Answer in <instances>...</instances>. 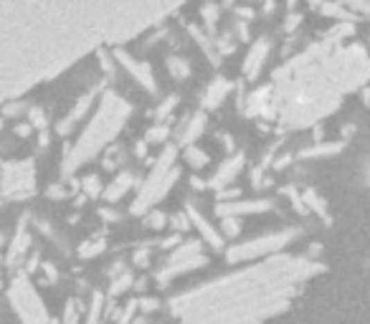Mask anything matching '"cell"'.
I'll return each mask as SVG.
<instances>
[{
    "label": "cell",
    "instance_id": "cell-1",
    "mask_svg": "<svg viewBox=\"0 0 370 324\" xmlns=\"http://www.w3.org/2000/svg\"><path fill=\"white\" fill-rule=\"evenodd\" d=\"M173 13L168 3H0V109Z\"/></svg>",
    "mask_w": 370,
    "mask_h": 324
},
{
    "label": "cell",
    "instance_id": "cell-2",
    "mask_svg": "<svg viewBox=\"0 0 370 324\" xmlns=\"http://www.w3.org/2000/svg\"><path fill=\"white\" fill-rule=\"evenodd\" d=\"M368 76L370 59L363 48H342L327 33L325 41L307 46L281 64L267 87L238 96V111L287 129H304L333 114L342 96L363 87Z\"/></svg>",
    "mask_w": 370,
    "mask_h": 324
},
{
    "label": "cell",
    "instance_id": "cell-3",
    "mask_svg": "<svg viewBox=\"0 0 370 324\" xmlns=\"http://www.w3.org/2000/svg\"><path fill=\"white\" fill-rule=\"evenodd\" d=\"M319 271L317 258L279 253L175 294L170 314L178 324H267Z\"/></svg>",
    "mask_w": 370,
    "mask_h": 324
},
{
    "label": "cell",
    "instance_id": "cell-4",
    "mask_svg": "<svg viewBox=\"0 0 370 324\" xmlns=\"http://www.w3.org/2000/svg\"><path fill=\"white\" fill-rule=\"evenodd\" d=\"M130 117H132V104L127 102L125 96H119L117 91H109V89L102 91L99 107L89 117L82 134L64 150L61 175L71 177L74 172H79V168H84L87 162L94 160L96 155H104L114 145V137L127 127Z\"/></svg>",
    "mask_w": 370,
    "mask_h": 324
},
{
    "label": "cell",
    "instance_id": "cell-5",
    "mask_svg": "<svg viewBox=\"0 0 370 324\" xmlns=\"http://www.w3.org/2000/svg\"><path fill=\"white\" fill-rule=\"evenodd\" d=\"M180 177V168H178V147L175 145H165L160 157L152 162L150 172L142 180L140 190H137V198L132 203V215H148L150 210H155V206L160 200L173 190L175 180Z\"/></svg>",
    "mask_w": 370,
    "mask_h": 324
},
{
    "label": "cell",
    "instance_id": "cell-6",
    "mask_svg": "<svg viewBox=\"0 0 370 324\" xmlns=\"http://www.w3.org/2000/svg\"><path fill=\"white\" fill-rule=\"evenodd\" d=\"M302 236L299 228H281V231H272V233H264V236L249 238L244 243H234L229 251H226V261L229 264H252V261H267L272 256H279L281 251L287 249L289 243H294L297 238Z\"/></svg>",
    "mask_w": 370,
    "mask_h": 324
},
{
    "label": "cell",
    "instance_id": "cell-7",
    "mask_svg": "<svg viewBox=\"0 0 370 324\" xmlns=\"http://www.w3.org/2000/svg\"><path fill=\"white\" fill-rule=\"evenodd\" d=\"M8 302L23 324H51V314L26 271H18L8 287Z\"/></svg>",
    "mask_w": 370,
    "mask_h": 324
},
{
    "label": "cell",
    "instance_id": "cell-8",
    "mask_svg": "<svg viewBox=\"0 0 370 324\" xmlns=\"http://www.w3.org/2000/svg\"><path fill=\"white\" fill-rule=\"evenodd\" d=\"M33 192H36V165L30 157L0 162V206L26 200Z\"/></svg>",
    "mask_w": 370,
    "mask_h": 324
},
{
    "label": "cell",
    "instance_id": "cell-9",
    "mask_svg": "<svg viewBox=\"0 0 370 324\" xmlns=\"http://www.w3.org/2000/svg\"><path fill=\"white\" fill-rule=\"evenodd\" d=\"M208 264V256L203 253V243L200 241H185L178 249L170 251V256L165 258V264L157 269L155 281L157 287H168L170 281H175L178 276L188 271H195L200 266Z\"/></svg>",
    "mask_w": 370,
    "mask_h": 324
},
{
    "label": "cell",
    "instance_id": "cell-10",
    "mask_svg": "<svg viewBox=\"0 0 370 324\" xmlns=\"http://www.w3.org/2000/svg\"><path fill=\"white\" fill-rule=\"evenodd\" d=\"M112 53H114L117 66L125 69L127 74L134 79V84H140L148 94H157V81H155V74H152V66H150L148 61H137L132 53H127L125 48H112Z\"/></svg>",
    "mask_w": 370,
    "mask_h": 324
},
{
    "label": "cell",
    "instance_id": "cell-11",
    "mask_svg": "<svg viewBox=\"0 0 370 324\" xmlns=\"http://www.w3.org/2000/svg\"><path fill=\"white\" fill-rule=\"evenodd\" d=\"M99 96H102V91H99L96 87L89 89V91H84V94L74 102L71 111H69L67 117H64V119L59 122V125H56V134H59V137H69V134L74 132L76 127H79V122H82V119L87 117V111H89L91 107H94V102L99 99Z\"/></svg>",
    "mask_w": 370,
    "mask_h": 324
},
{
    "label": "cell",
    "instance_id": "cell-12",
    "mask_svg": "<svg viewBox=\"0 0 370 324\" xmlns=\"http://www.w3.org/2000/svg\"><path fill=\"white\" fill-rule=\"evenodd\" d=\"M274 208V200L269 198H254V200H231V203H218L215 206V215L218 218H241V215L254 213H267Z\"/></svg>",
    "mask_w": 370,
    "mask_h": 324
},
{
    "label": "cell",
    "instance_id": "cell-13",
    "mask_svg": "<svg viewBox=\"0 0 370 324\" xmlns=\"http://www.w3.org/2000/svg\"><path fill=\"white\" fill-rule=\"evenodd\" d=\"M28 221L30 215L26 213L15 228L13 238L8 243V253H6V266L8 269H21V264L26 261V253L30 251V233H28Z\"/></svg>",
    "mask_w": 370,
    "mask_h": 324
},
{
    "label": "cell",
    "instance_id": "cell-14",
    "mask_svg": "<svg viewBox=\"0 0 370 324\" xmlns=\"http://www.w3.org/2000/svg\"><path fill=\"white\" fill-rule=\"evenodd\" d=\"M269 53H272V38L269 36H261L256 38L246 53L244 64H241V74L246 76V81H256L261 76V69L267 64Z\"/></svg>",
    "mask_w": 370,
    "mask_h": 324
},
{
    "label": "cell",
    "instance_id": "cell-15",
    "mask_svg": "<svg viewBox=\"0 0 370 324\" xmlns=\"http://www.w3.org/2000/svg\"><path fill=\"white\" fill-rule=\"evenodd\" d=\"M246 165V155L244 152H234L231 157H226V160L221 162V168L215 170L213 175H211V180H208V188H213V190H226L234 180L238 177V172L244 170Z\"/></svg>",
    "mask_w": 370,
    "mask_h": 324
},
{
    "label": "cell",
    "instance_id": "cell-16",
    "mask_svg": "<svg viewBox=\"0 0 370 324\" xmlns=\"http://www.w3.org/2000/svg\"><path fill=\"white\" fill-rule=\"evenodd\" d=\"M203 132H206V111L198 109L180 122L178 132H175V147H193Z\"/></svg>",
    "mask_w": 370,
    "mask_h": 324
},
{
    "label": "cell",
    "instance_id": "cell-17",
    "mask_svg": "<svg viewBox=\"0 0 370 324\" xmlns=\"http://www.w3.org/2000/svg\"><path fill=\"white\" fill-rule=\"evenodd\" d=\"M185 213H188V218H191V226L200 233V243H208L213 251H221L223 249V236L221 231L215 228L213 223H208V218L203 213H200L198 208L193 206V203H188L185 206Z\"/></svg>",
    "mask_w": 370,
    "mask_h": 324
},
{
    "label": "cell",
    "instance_id": "cell-18",
    "mask_svg": "<svg viewBox=\"0 0 370 324\" xmlns=\"http://www.w3.org/2000/svg\"><path fill=\"white\" fill-rule=\"evenodd\" d=\"M234 91V81H229L226 76H215V79L208 81V87L203 89V94H200V107L203 111H211V109H218L229 94Z\"/></svg>",
    "mask_w": 370,
    "mask_h": 324
},
{
    "label": "cell",
    "instance_id": "cell-19",
    "mask_svg": "<svg viewBox=\"0 0 370 324\" xmlns=\"http://www.w3.org/2000/svg\"><path fill=\"white\" fill-rule=\"evenodd\" d=\"M134 185H137V175H134L132 170H119V175L112 177V183L104 188L102 195H104V200L112 206V203H117L119 198H125Z\"/></svg>",
    "mask_w": 370,
    "mask_h": 324
},
{
    "label": "cell",
    "instance_id": "cell-20",
    "mask_svg": "<svg viewBox=\"0 0 370 324\" xmlns=\"http://www.w3.org/2000/svg\"><path fill=\"white\" fill-rule=\"evenodd\" d=\"M188 33H191L193 41H195V44L200 46V51H203V53L208 56V61H211L213 66H218L223 56H221V51H218V46H215V38H213V36H208V33H206L203 28H200L198 23H191V26H188Z\"/></svg>",
    "mask_w": 370,
    "mask_h": 324
},
{
    "label": "cell",
    "instance_id": "cell-21",
    "mask_svg": "<svg viewBox=\"0 0 370 324\" xmlns=\"http://www.w3.org/2000/svg\"><path fill=\"white\" fill-rule=\"evenodd\" d=\"M345 147V140H337V142H315L310 147H304L297 152L299 160H315V157H330V155H337L340 150Z\"/></svg>",
    "mask_w": 370,
    "mask_h": 324
},
{
    "label": "cell",
    "instance_id": "cell-22",
    "mask_svg": "<svg viewBox=\"0 0 370 324\" xmlns=\"http://www.w3.org/2000/svg\"><path fill=\"white\" fill-rule=\"evenodd\" d=\"M168 71H170V76L175 81H185V79H191L193 66H191V61L183 59V56H168Z\"/></svg>",
    "mask_w": 370,
    "mask_h": 324
},
{
    "label": "cell",
    "instance_id": "cell-23",
    "mask_svg": "<svg viewBox=\"0 0 370 324\" xmlns=\"http://www.w3.org/2000/svg\"><path fill=\"white\" fill-rule=\"evenodd\" d=\"M218 18H221V6H203L200 8V21L206 26L208 36L215 38V26H218Z\"/></svg>",
    "mask_w": 370,
    "mask_h": 324
},
{
    "label": "cell",
    "instance_id": "cell-24",
    "mask_svg": "<svg viewBox=\"0 0 370 324\" xmlns=\"http://www.w3.org/2000/svg\"><path fill=\"white\" fill-rule=\"evenodd\" d=\"M178 107V96L175 94H170V96H165L163 102L157 104V109L152 111V119H155V125H165L168 119H170V114H173V109Z\"/></svg>",
    "mask_w": 370,
    "mask_h": 324
},
{
    "label": "cell",
    "instance_id": "cell-25",
    "mask_svg": "<svg viewBox=\"0 0 370 324\" xmlns=\"http://www.w3.org/2000/svg\"><path fill=\"white\" fill-rule=\"evenodd\" d=\"M302 200H304V206H307V210L317 213L319 218H325V221H327V206H325V200L319 198V195H317L315 190H312V188L302 190Z\"/></svg>",
    "mask_w": 370,
    "mask_h": 324
},
{
    "label": "cell",
    "instance_id": "cell-26",
    "mask_svg": "<svg viewBox=\"0 0 370 324\" xmlns=\"http://www.w3.org/2000/svg\"><path fill=\"white\" fill-rule=\"evenodd\" d=\"M183 160L188 162V165H191L193 170H203L208 165V162H211V157L206 155V152H203V150L198 147V145H193V147H185L183 150Z\"/></svg>",
    "mask_w": 370,
    "mask_h": 324
},
{
    "label": "cell",
    "instance_id": "cell-27",
    "mask_svg": "<svg viewBox=\"0 0 370 324\" xmlns=\"http://www.w3.org/2000/svg\"><path fill=\"white\" fill-rule=\"evenodd\" d=\"M104 249H107V241H104V238H99V236H94V238H89V241L79 243L76 253H79L82 258H94V256H99Z\"/></svg>",
    "mask_w": 370,
    "mask_h": 324
},
{
    "label": "cell",
    "instance_id": "cell-28",
    "mask_svg": "<svg viewBox=\"0 0 370 324\" xmlns=\"http://www.w3.org/2000/svg\"><path fill=\"white\" fill-rule=\"evenodd\" d=\"M142 140L148 142V145H168V140H170V127H168V125L150 127L148 134H145Z\"/></svg>",
    "mask_w": 370,
    "mask_h": 324
},
{
    "label": "cell",
    "instance_id": "cell-29",
    "mask_svg": "<svg viewBox=\"0 0 370 324\" xmlns=\"http://www.w3.org/2000/svg\"><path fill=\"white\" fill-rule=\"evenodd\" d=\"M26 122H28L33 129H38V132H46V129H49V114H46L44 107H30Z\"/></svg>",
    "mask_w": 370,
    "mask_h": 324
},
{
    "label": "cell",
    "instance_id": "cell-30",
    "mask_svg": "<svg viewBox=\"0 0 370 324\" xmlns=\"http://www.w3.org/2000/svg\"><path fill=\"white\" fill-rule=\"evenodd\" d=\"M132 281H134L132 271H122L119 276H114V279H112V287H109V296L125 294L127 289L132 287Z\"/></svg>",
    "mask_w": 370,
    "mask_h": 324
},
{
    "label": "cell",
    "instance_id": "cell-31",
    "mask_svg": "<svg viewBox=\"0 0 370 324\" xmlns=\"http://www.w3.org/2000/svg\"><path fill=\"white\" fill-rule=\"evenodd\" d=\"M102 312H104V296L94 294V296H91L89 312H87V319H84V324H99V319H102Z\"/></svg>",
    "mask_w": 370,
    "mask_h": 324
},
{
    "label": "cell",
    "instance_id": "cell-32",
    "mask_svg": "<svg viewBox=\"0 0 370 324\" xmlns=\"http://www.w3.org/2000/svg\"><path fill=\"white\" fill-rule=\"evenodd\" d=\"M137 312H140V302H137V299H132V302H127L125 307L117 312V317H114V319H117V324H130Z\"/></svg>",
    "mask_w": 370,
    "mask_h": 324
},
{
    "label": "cell",
    "instance_id": "cell-33",
    "mask_svg": "<svg viewBox=\"0 0 370 324\" xmlns=\"http://www.w3.org/2000/svg\"><path fill=\"white\" fill-rule=\"evenodd\" d=\"M221 236L236 238L241 233V218H221Z\"/></svg>",
    "mask_w": 370,
    "mask_h": 324
},
{
    "label": "cell",
    "instance_id": "cell-34",
    "mask_svg": "<svg viewBox=\"0 0 370 324\" xmlns=\"http://www.w3.org/2000/svg\"><path fill=\"white\" fill-rule=\"evenodd\" d=\"M82 190H84V198H99V192H104L102 185H99V177H96V175L84 177Z\"/></svg>",
    "mask_w": 370,
    "mask_h": 324
},
{
    "label": "cell",
    "instance_id": "cell-35",
    "mask_svg": "<svg viewBox=\"0 0 370 324\" xmlns=\"http://www.w3.org/2000/svg\"><path fill=\"white\" fill-rule=\"evenodd\" d=\"M28 109H30V104H26L23 99H18V102H10V104L3 107V117H21V114L28 117Z\"/></svg>",
    "mask_w": 370,
    "mask_h": 324
},
{
    "label": "cell",
    "instance_id": "cell-36",
    "mask_svg": "<svg viewBox=\"0 0 370 324\" xmlns=\"http://www.w3.org/2000/svg\"><path fill=\"white\" fill-rule=\"evenodd\" d=\"M170 228H173V233H175V236H178L180 231L191 228V218H188V213H185V208L180 210V213L170 215Z\"/></svg>",
    "mask_w": 370,
    "mask_h": 324
},
{
    "label": "cell",
    "instance_id": "cell-37",
    "mask_svg": "<svg viewBox=\"0 0 370 324\" xmlns=\"http://www.w3.org/2000/svg\"><path fill=\"white\" fill-rule=\"evenodd\" d=\"M168 221H170V215L160 213V210H150V213H148V226H150V228L160 231V228H165V226H168Z\"/></svg>",
    "mask_w": 370,
    "mask_h": 324
},
{
    "label": "cell",
    "instance_id": "cell-38",
    "mask_svg": "<svg viewBox=\"0 0 370 324\" xmlns=\"http://www.w3.org/2000/svg\"><path fill=\"white\" fill-rule=\"evenodd\" d=\"M137 302H140V312H148V314L160 307V302H157V299H152V296H140Z\"/></svg>",
    "mask_w": 370,
    "mask_h": 324
},
{
    "label": "cell",
    "instance_id": "cell-39",
    "mask_svg": "<svg viewBox=\"0 0 370 324\" xmlns=\"http://www.w3.org/2000/svg\"><path fill=\"white\" fill-rule=\"evenodd\" d=\"M299 23H302V15L294 13V15H287V23H284V33H294L299 28Z\"/></svg>",
    "mask_w": 370,
    "mask_h": 324
},
{
    "label": "cell",
    "instance_id": "cell-40",
    "mask_svg": "<svg viewBox=\"0 0 370 324\" xmlns=\"http://www.w3.org/2000/svg\"><path fill=\"white\" fill-rule=\"evenodd\" d=\"M234 13H236V18L241 23H249L254 15H256V10H254V8H234Z\"/></svg>",
    "mask_w": 370,
    "mask_h": 324
},
{
    "label": "cell",
    "instance_id": "cell-41",
    "mask_svg": "<svg viewBox=\"0 0 370 324\" xmlns=\"http://www.w3.org/2000/svg\"><path fill=\"white\" fill-rule=\"evenodd\" d=\"M99 218L107 221V223H117L122 215H119L117 210H112V208H99Z\"/></svg>",
    "mask_w": 370,
    "mask_h": 324
},
{
    "label": "cell",
    "instance_id": "cell-42",
    "mask_svg": "<svg viewBox=\"0 0 370 324\" xmlns=\"http://www.w3.org/2000/svg\"><path fill=\"white\" fill-rule=\"evenodd\" d=\"M49 195H51V198H67L69 190L64 185H51V188H49Z\"/></svg>",
    "mask_w": 370,
    "mask_h": 324
},
{
    "label": "cell",
    "instance_id": "cell-43",
    "mask_svg": "<svg viewBox=\"0 0 370 324\" xmlns=\"http://www.w3.org/2000/svg\"><path fill=\"white\" fill-rule=\"evenodd\" d=\"M30 132H33V127H30L26 119H23V122H18V127H15V134H18V137H28Z\"/></svg>",
    "mask_w": 370,
    "mask_h": 324
},
{
    "label": "cell",
    "instance_id": "cell-44",
    "mask_svg": "<svg viewBox=\"0 0 370 324\" xmlns=\"http://www.w3.org/2000/svg\"><path fill=\"white\" fill-rule=\"evenodd\" d=\"M134 155L140 157V160H145V157H148V142L145 140L137 142V145H134Z\"/></svg>",
    "mask_w": 370,
    "mask_h": 324
},
{
    "label": "cell",
    "instance_id": "cell-45",
    "mask_svg": "<svg viewBox=\"0 0 370 324\" xmlns=\"http://www.w3.org/2000/svg\"><path fill=\"white\" fill-rule=\"evenodd\" d=\"M191 185L195 188V190H203V188H208V180H200V177H191Z\"/></svg>",
    "mask_w": 370,
    "mask_h": 324
},
{
    "label": "cell",
    "instance_id": "cell-46",
    "mask_svg": "<svg viewBox=\"0 0 370 324\" xmlns=\"http://www.w3.org/2000/svg\"><path fill=\"white\" fill-rule=\"evenodd\" d=\"M0 289H3V269H0Z\"/></svg>",
    "mask_w": 370,
    "mask_h": 324
},
{
    "label": "cell",
    "instance_id": "cell-47",
    "mask_svg": "<svg viewBox=\"0 0 370 324\" xmlns=\"http://www.w3.org/2000/svg\"><path fill=\"white\" fill-rule=\"evenodd\" d=\"M3 243H6V236H3V233H0V246H3Z\"/></svg>",
    "mask_w": 370,
    "mask_h": 324
},
{
    "label": "cell",
    "instance_id": "cell-48",
    "mask_svg": "<svg viewBox=\"0 0 370 324\" xmlns=\"http://www.w3.org/2000/svg\"><path fill=\"white\" fill-rule=\"evenodd\" d=\"M0 132H3V122H0Z\"/></svg>",
    "mask_w": 370,
    "mask_h": 324
}]
</instances>
